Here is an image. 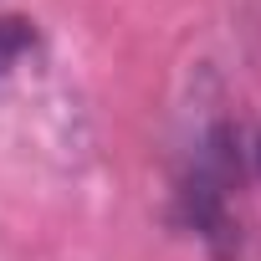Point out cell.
Returning a JSON list of instances; mask_svg holds the SVG:
<instances>
[{
    "mask_svg": "<svg viewBox=\"0 0 261 261\" xmlns=\"http://www.w3.org/2000/svg\"><path fill=\"white\" fill-rule=\"evenodd\" d=\"M36 46V31L26 16H0V82L16 72V62Z\"/></svg>",
    "mask_w": 261,
    "mask_h": 261,
    "instance_id": "cell-1",
    "label": "cell"
},
{
    "mask_svg": "<svg viewBox=\"0 0 261 261\" xmlns=\"http://www.w3.org/2000/svg\"><path fill=\"white\" fill-rule=\"evenodd\" d=\"M256 164H261V144H256Z\"/></svg>",
    "mask_w": 261,
    "mask_h": 261,
    "instance_id": "cell-2",
    "label": "cell"
}]
</instances>
